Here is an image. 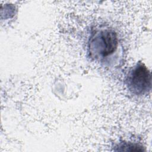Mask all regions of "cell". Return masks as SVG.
Listing matches in <instances>:
<instances>
[{"mask_svg": "<svg viewBox=\"0 0 152 152\" xmlns=\"http://www.w3.org/2000/svg\"><path fill=\"white\" fill-rule=\"evenodd\" d=\"M125 84L132 94L137 96L145 95L151 90V72L144 63L138 62L128 71Z\"/></svg>", "mask_w": 152, "mask_h": 152, "instance_id": "2", "label": "cell"}, {"mask_svg": "<svg viewBox=\"0 0 152 152\" xmlns=\"http://www.w3.org/2000/svg\"><path fill=\"white\" fill-rule=\"evenodd\" d=\"M118 46L117 34L112 29L101 28L93 33L88 42L90 56L102 60L114 53Z\"/></svg>", "mask_w": 152, "mask_h": 152, "instance_id": "1", "label": "cell"}]
</instances>
